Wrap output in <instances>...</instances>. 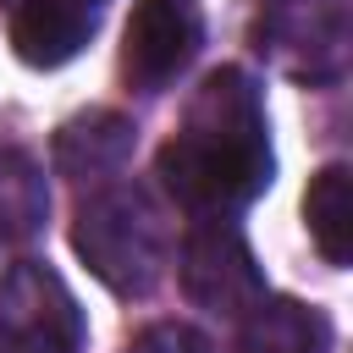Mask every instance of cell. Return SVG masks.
<instances>
[{
  "label": "cell",
  "mask_w": 353,
  "mask_h": 353,
  "mask_svg": "<svg viewBox=\"0 0 353 353\" xmlns=\"http://www.w3.org/2000/svg\"><path fill=\"white\" fill-rule=\"evenodd\" d=\"M77 6H94V11H99V0H77Z\"/></svg>",
  "instance_id": "8fae6325"
},
{
  "label": "cell",
  "mask_w": 353,
  "mask_h": 353,
  "mask_svg": "<svg viewBox=\"0 0 353 353\" xmlns=\"http://www.w3.org/2000/svg\"><path fill=\"white\" fill-rule=\"evenodd\" d=\"M132 143H138V127H132L127 116H116V110H88V116H77V121H66V127L55 132V171H61V176H77V182H88V176H116V171L127 165Z\"/></svg>",
  "instance_id": "ba28073f"
},
{
  "label": "cell",
  "mask_w": 353,
  "mask_h": 353,
  "mask_svg": "<svg viewBox=\"0 0 353 353\" xmlns=\"http://www.w3.org/2000/svg\"><path fill=\"white\" fill-rule=\"evenodd\" d=\"M50 215L44 171L28 149L0 143V237H33Z\"/></svg>",
  "instance_id": "30bf717a"
},
{
  "label": "cell",
  "mask_w": 353,
  "mask_h": 353,
  "mask_svg": "<svg viewBox=\"0 0 353 353\" xmlns=\"http://www.w3.org/2000/svg\"><path fill=\"white\" fill-rule=\"evenodd\" d=\"M237 353H331V320L298 298H254L237 325Z\"/></svg>",
  "instance_id": "52a82bcc"
},
{
  "label": "cell",
  "mask_w": 353,
  "mask_h": 353,
  "mask_svg": "<svg viewBox=\"0 0 353 353\" xmlns=\"http://www.w3.org/2000/svg\"><path fill=\"white\" fill-rule=\"evenodd\" d=\"M204 39V17L193 0H138L121 33V66L138 88H165Z\"/></svg>",
  "instance_id": "5b68a950"
},
{
  "label": "cell",
  "mask_w": 353,
  "mask_h": 353,
  "mask_svg": "<svg viewBox=\"0 0 353 353\" xmlns=\"http://www.w3.org/2000/svg\"><path fill=\"white\" fill-rule=\"evenodd\" d=\"M303 226H309V243L320 248L325 265H347L353 259V171L342 160L320 165L303 188Z\"/></svg>",
  "instance_id": "9c48e42d"
},
{
  "label": "cell",
  "mask_w": 353,
  "mask_h": 353,
  "mask_svg": "<svg viewBox=\"0 0 353 353\" xmlns=\"http://www.w3.org/2000/svg\"><path fill=\"white\" fill-rule=\"evenodd\" d=\"M72 248L110 292L138 298L160 281L165 254H171V232L143 188H105L77 210Z\"/></svg>",
  "instance_id": "7a4b0ae2"
},
{
  "label": "cell",
  "mask_w": 353,
  "mask_h": 353,
  "mask_svg": "<svg viewBox=\"0 0 353 353\" xmlns=\"http://www.w3.org/2000/svg\"><path fill=\"white\" fill-rule=\"evenodd\" d=\"M0 347L11 353H77L83 347V309L50 265L22 259L0 276Z\"/></svg>",
  "instance_id": "3957f363"
},
{
  "label": "cell",
  "mask_w": 353,
  "mask_h": 353,
  "mask_svg": "<svg viewBox=\"0 0 353 353\" xmlns=\"http://www.w3.org/2000/svg\"><path fill=\"white\" fill-rule=\"evenodd\" d=\"M182 292L199 303V309H226V314H243L254 298H265V276H259V259L248 248V237L237 226H226L221 215L204 221L188 243H182Z\"/></svg>",
  "instance_id": "277c9868"
},
{
  "label": "cell",
  "mask_w": 353,
  "mask_h": 353,
  "mask_svg": "<svg viewBox=\"0 0 353 353\" xmlns=\"http://www.w3.org/2000/svg\"><path fill=\"white\" fill-rule=\"evenodd\" d=\"M160 176L199 215H226L265 193L270 127H265V99L248 83V72L221 66L199 83V94L188 99L182 132L160 149Z\"/></svg>",
  "instance_id": "6da1fadb"
},
{
  "label": "cell",
  "mask_w": 353,
  "mask_h": 353,
  "mask_svg": "<svg viewBox=\"0 0 353 353\" xmlns=\"http://www.w3.org/2000/svg\"><path fill=\"white\" fill-rule=\"evenodd\" d=\"M94 22H99V11L77 6V0H11L6 33H11L17 61H28L39 72H55L94 39Z\"/></svg>",
  "instance_id": "8992f818"
},
{
  "label": "cell",
  "mask_w": 353,
  "mask_h": 353,
  "mask_svg": "<svg viewBox=\"0 0 353 353\" xmlns=\"http://www.w3.org/2000/svg\"><path fill=\"white\" fill-rule=\"evenodd\" d=\"M0 353H11V347H0Z\"/></svg>",
  "instance_id": "7c38bea8"
}]
</instances>
